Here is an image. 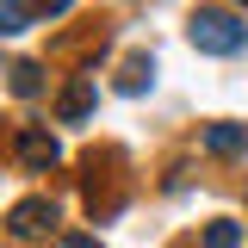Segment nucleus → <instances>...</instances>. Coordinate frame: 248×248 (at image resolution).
Segmentation results:
<instances>
[{
  "label": "nucleus",
  "mask_w": 248,
  "mask_h": 248,
  "mask_svg": "<svg viewBox=\"0 0 248 248\" xmlns=\"http://www.w3.org/2000/svg\"><path fill=\"white\" fill-rule=\"evenodd\" d=\"M186 37H192V50H205V56H236L248 44V25L230 6H199V13L186 19Z\"/></svg>",
  "instance_id": "nucleus-1"
},
{
  "label": "nucleus",
  "mask_w": 248,
  "mask_h": 248,
  "mask_svg": "<svg viewBox=\"0 0 248 248\" xmlns=\"http://www.w3.org/2000/svg\"><path fill=\"white\" fill-rule=\"evenodd\" d=\"M13 161L25 174H50L62 161V143L50 137V124H13Z\"/></svg>",
  "instance_id": "nucleus-2"
},
{
  "label": "nucleus",
  "mask_w": 248,
  "mask_h": 248,
  "mask_svg": "<svg viewBox=\"0 0 248 248\" xmlns=\"http://www.w3.org/2000/svg\"><path fill=\"white\" fill-rule=\"evenodd\" d=\"M6 230H13V242L50 236V230H56V199H19V205L6 211Z\"/></svg>",
  "instance_id": "nucleus-3"
},
{
  "label": "nucleus",
  "mask_w": 248,
  "mask_h": 248,
  "mask_svg": "<svg viewBox=\"0 0 248 248\" xmlns=\"http://www.w3.org/2000/svg\"><path fill=\"white\" fill-rule=\"evenodd\" d=\"M93 112V75H75L68 87H62V99H56V118L62 124H81Z\"/></svg>",
  "instance_id": "nucleus-4"
},
{
  "label": "nucleus",
  "mask_w": 248,
  "mask_h": 248,
  "mask_svg": "<svg viewBox=\"0 0 248 248\" xmlns=\"http://www.w3.org/2000/svg\"><path fill=\"white\" fill-rule=\"evenodd\" d=\"M211 155H248V124H205V137H199Z\"/></svg>",
  "instance_id": "nucleus-5"
},
{
  "label": "nucleus",
  "mask_w": 248,
  "mask_h": 248,
  "mask_svg": "<svg viewBox=\"0 0 248 248\" xmlns=\"http://www.w3.org/2000/svg\"><path fill=\"white\" fill-rule=\"evenodd\" d=\"M112 87L130 93V99H137V93H149V87H155V56H143V50H137V56L118 68V81H112Z\"/></svg>",
  "instance_id": "nucleus-6"
},
{
  "label": "nucleus",
  "mask_w": 248,
  "mask_h": 248,
  "mask_svg": "<svg viewBox=\"0 0 248 248\" xmlns=\"http://www.w3.org/2000/svg\"><path fill=\"white\" fill-rule=\"evenodd\" d=\"M6 75H13V93H19V99H37V93H44V68H37V62H13Z\"/></svg>",
  "instance_id": "nucleus-7"
},
{
  "label": "nucleus",
  "mask_w": 248,
  "mask_h": 248,
  "mask_svg": "<svg viewBox=\"0 0 248 248\" xmlns=\"http://www.w3.org/2000/svg\"><path fill=\"white\" fill-rule=\"evenodd\" d=\"M31 13H37L31 0H0V31H6V37H19V31L31 25Z\"/></svg>",
  "instance_id": "nucleus-8"
},
{
  "label": "nucleus",
  "mask_w": 248,
  "mask_h": 248,
  "mask_svg": "<svg viewBox=\"0 0 248 248\" xmlns=\"http://www.w3.org/2000/svg\"><path fill=\"white\" fill-rule=\"evenodd\" d=\"M205 248H242V223H230V217L205 223Z\"/></svg>",
  "instance_id": "nucleus-9"
},
{
  "label": "nucleus",
  "mask_w": 248,
  "mask_h": 248,
  "mask_svg": "<svg viewBox=\"0 0 248 248\" xmlns=\"http://www.w3.org/2000/svg\"><path fill=\"white\" fill-rule=\"evenodd\" d=\"M31 6H37L44 19H56V13H68V6H75V0H31Z\"/></svg>",
  "instance_id": "nucleus-10"
},
{
  "label": "nucleus",
  "mask_w": 248,
  "mask_h": 248,
  "mask_svg": "<svg viewBox=\"0 0 248 248\" xmlns=\"http://www.w3.org/2000/svg\"><path fill=\"white\" fill-rule=\"evenodd\" d=\"M56 248H106V242H99V236H62Z\"/></svg>",
  "instance_id": "nucleus-11"
},
{
  "label": "nucleus",
  "mask_w": 248,
  "mask_h": 248,
  "mask_svg": "<svg viewBox=\"0 0 248 248\" xmlns=\"http://www.w3.org/2000/svg\"><path fill=\"white\" fill-rule=\"evenodd\" d=\"M174 248H199V242H174Z\"/></svg>",
  "instance_id": "nucleus-12"
},
{
  "label": "nucleus",
  "mask_w": 248,
  "mask_h": 248,
  "mask_svg": "<svg viewBox=\"0 0 248 248\" xmlns=\"http://www.w3.org/2000/svg\"><path fill=\"white\" fill-rule=\"evenodd\" d=\"M236 6H248V0H236Z\"/></svg>",
  "instance_id": "nucleus-13"
}]
</instances>
